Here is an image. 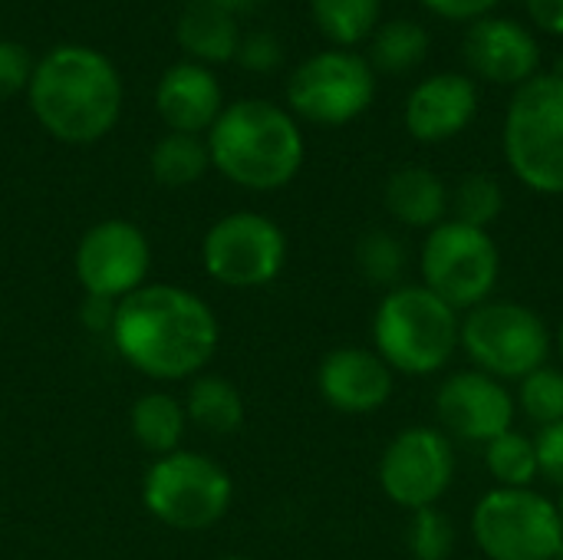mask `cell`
<instances>
[{
  "label": "cell",
  "instance_id": "6da1fadb",
  "mask_svg": "<svg viewBox=\"0 0 563 560\" xmlns=\"http://www.w3.org/2000/svg\"><path fill=\"white\" fill-rule=\"evenodd\" d=\"M115 353L158 383L195 380L218 353L221 327L208 300L178 284H145L122 297L109 327Z\"/></svg>",
  "mask_w": 563,
  "mask_h": 560
},
{
  "label": "cell",
  "instance_id": "7a4b0ae2",
  "mask_svg": "<svg viewBox=\"0 0 563 560\" xmlns=\"http://www.w3.org/2000/svg\"><path fill=\"white\" fill-rule=\"evenodd\" d=\"M36 122L66 145H89L112 132L122 112V79L112 59L82 43L49 50L26 86Z\"/></svg>",
  "mask_w": 563,
  "mask_h": 560
},
{
  "label": "cell",
  "instance_id": "3957f363",
  "mask_svg": "<svg viewBox=\"0 0 563 560\" xmlns=\"http://www.w3.org/2000/svg\"><path fill=\"white\" fill-rule=\"evenodd\" d=\"M211 165L247 191H277L303 168V132L297 119L267 99H238L208 129Z\"/></svg>",
  "mask_w": 563,
  "mask_h": 560
},
{
  "label": "cell",
  "instance_id": "277c9868",
  "mask_svg": "<svg viewBox=\"0 0 563 560\" xmlns=\"http://www.w3.org/2000/svg\"><path fill=\"white\" fill-rule=\"evenodd\" d=\"M462 347V314L422 284L393 287L373 317V350L393 373L432 376Z\"/></svg>",
  "mask_w": 563,
  "mask_h": 560
},
{
  "label": "cell",
  "instance_id": "5b68a950",
  "mask_svg": "<svg viewBox=\"0 0 563 560\" xmlns=\"http://www.w3.org/2000/svg\"><path fill=\"white\" fill-rule=\"evenodd\" d=\"M505 162L538 195H563V69L538 73L515 89L505 129Z\"/></svg>",
  "mask_w": 563,
  "mask_h": 560
},
{
  "label": "cell",
  "instance_id": "8992f818",
  "mask_svg": "<svg viewBox=\"0 0 563 560\" xmlns=\"http://www.w3.org/2000/svg\"><path fill=\"white\" fill-rule=\"evenodd\" d=\"M234 502V482L201 452H172L148 465L142 482L145 512L175 531H205L218 525Z\"/></svg>",
  "mask_w": 563,
  "mask_h": 560
},
{
  "label": "cell",
  "instance_id": "52a82bcc",
  "mask_svg": "<svg viewBox=\"0 0 563 560\" xmlns=\"http://www.w3.org/2000/svg\"><path fill=\"white\" fill-rule=\"evenodd\" d=\"M551 330L544 317L515 300H485L462 317V350L475 370L508 383L548 366Z\"/></svg>",
  "mask_w": 563,
  "mask_h": 560
},
{
  "label": "cell",
  "instance_id": "ba28073f",
  "mask_svg": "<svg viewBox=\"0 0 563 560\" xmlns=\"http://www.w3.org/2000/svg\"><path fill=\"white\" fill-rule=\"evenodd\" d=\"M422 287L459 314L492 300L501 277V254L488 231L445 218L422 241Z\"/></svg>",
  "mask_w": 563,
  "mask_h": 560
},
{
  "label": "cell",
  "instance_id": "9c48e42d",
  "mask_svg": "<svg viewBox=\"0 0 563 560\" xmlns=\"http://www.w3.org/2000/svg\"><path fill=\"white\" fill-rule=\"evenodd\" d=\"M472 538L488 560H554L563 545L558 505L534 488H492L472 512Z\"/></svg>",
  "mask_w": 563,
  "mask_h": 560
},
{
  "label": "cell",
  "instance_id": "30bf717a",
  "mask_svg": "<svg viewBox=\"0 0 563 560\" xmlns=\"http://www.w3.org/2000/svg\"><path fill=\"white\" fill-rule=\"evenodd\" d=\"M201 264L205 274L221 287H267L287 267V234L267 215L231 211L205 231Z\"/></svg>",
  "mask_w": 563,
  "mask_h": 560
},
{
  "label": "cell",
  "instance_id": "8fae6325",
  "mask_svg": "<svg viewBox=\"0 0 563 560\" xmlns=\"http://www.w3.org/2000/svg\"><path fill=\"white\" fill-rule=\"evenodd\" d=\"M373 96L376 73L369 59L343 46L313 53L287 83V102L294 116L327 129L360 119L373 106Z\"/></svg>",
  "mask_w": 563,
  "mask_h": 560
},
{
  "label": "cell",
  "instance_id": "7c38bea8",
  "mask_svg": "<svg viewBox=\"0 0 563 560\" xmlns=\"http://www.w3.org/2000/svg\"><path fill=\"white\" fill-rule=\"evenodd\" d=\"M455 479V446L442 429L409 426L379 459V485L386 498L406 512L435 508Z\"/></svg>",
  "mask_w": 563,
  "mask_h": 560
},
{
  "label": "cell",
  "instance_id": "4fadbf2b",
  "mask_svg": "<svg viewBox=\"0 0 563 560\" xmlns=\"http://www.w3.org/2000/svg\"><path fill=\"white\" fill-rule=\"evenodd\" d=\"M152 267V244L145 231L125 218H106L92 224L73 257V271L86 297L119 304L122 297L145 287Z\"/></svg>",
  "mask_w": 563,
  "mask_h": 560
},
{
  "label": "cell",
  "instance_id": "5bb4252c",
  "mask_svg": "<svg viewBox=\"0 0 563 560\" xmlns=\"http://www.w3.org/2000/svg\"><path fill=\"white\" fill-rule=\"evenodd\" d=\"M515 396L511 389L482 373V370H462L452 373L435 396V416L445 426L449 436L488 446L501 432L515 426Z\"/></svg>",
  "mask_w": 563,
  "mask_h": 560
},
{
  "label": "cell",
  "instance_id": "9a60e30c",
  "mask_svg": "<svg viewBox=\"0 0 563 560\" xmlns=\"http://www.w3.org/2000/svg\"><path fill=\"white\" fill-rule=\"evenodd\" d=\"M465 63L498 86H525L541 73L538 36L511 17H482L465 33Z\"/></svg>",
  "mask_w": 563,
  "mask_h": 560
},
{
  "label": "cell",
  "instance_id": "2e32d148",
  "mask_svg": "<svg viewBox=\"0 0 563 560\" xmlns=\"http://www.w3.org/2000/svg\"><path fill=\"white\" fill-rule=\"evenodd\" d=\"M393 370L376 350L336 347L320 360L317 389L323 403L346 416H369L383 409L393 396Z\"/></svg>",
  "mask_w": 563,
  "mask_h": 560
},
{
  "label": "cell",
  "instance_id": "e0dca14e",
  "mask_svg": "<svg viewBox=\"0 0 563 560\" xmlns=\"http://www.w3.org/2000/svg\"><path fill=\"white\" fill-rule=\"evenodd\" d=\"M478 112V86L465 73H435L406 99V129L416 142H449L472 125Z\"/></svg>",
  "mask_w": 563,
  "mask_h": 560
},
{
  "label": "cell",
  "instance_id": "ac0fdd59",
  "mask_svg": "<svg viewBox=\"0 0 563 560\" xmlns=\"http://www.w3.org/2000/svg\"><path fill=\"white\" fill-rule=\"evenodd\" d=\"M221 109V83L205 63L181 59L168 66L155 86V112L162 116L168 132L201 135L218 122Z\"/></svg>",
  "mask_w": 563,
  "mask_h": 560
},
{
  "label": "cell",
  "instance_id": "d6986e66",
  "mask_svg": "<svg viewBox=\"0 0 563 560\" xmlns=\"http://www.w3.org/2000/svg\"><path fill=\"white\" fill-rule=\"evenodd\" d=\"M389 215L406 228L432 231L449 218V188L445 182L422 165H402L389 175L383 188Z\"/></svg>",
  "mask_w": 563,
  "mask_h": 560
},
{
  "label": "cell",
  "instance_id": "ffe728a7",
  "mask_svg": "<svg viewBox=\"0 0 563 560\" xmlns=\"http://www.w3.org/2000/svg\"><path fill=\"white\" fill-rule=\"evenodd\" d=\"M178 43L185 53L195 56V63H228L238 56L241 33L234 23V13L208 3V0H191L185 13L178 17Z\"/></svg>",
  "mask_w": 563,
  "mask_h": 560
},
{
  "label": "cell",
  "instance_id": "44dd1931",
  "mask_svg": "<svg viewBox=\"0 0 563 560\" xmlns=\"http://www.w3.org/2000/svg\"><path fill=\"white\" fill-rule=\"evenodd\" d=\"M185 416L208 436H234L244 426V396L231 380L201 373L188 386Z\"/></svg>",
  "mask_w": 563,
  "mask_h": 560
},
{
  "label": "cell",
  "instance_id": "7402d4cb",
  "mask_svg": "<svg viewBox=\"0 0 563 560\" xmlns=\"http://www.w3.org/2000/svg\"><path fill=\"white\" fill-rule=\"evenodd\" d=\"M185 429H188L185 403H178L172 393H145L129 409V432H132V439L145 452H152L155 459L178 452L181 439H185Z\"/></svg>",
  "mask_w": 563,
  "mask_h": 560
},
{
  "label": "cell",
  "instance_id": "603a6c76",
  "mask_svg": "<svg viewBox=\"0 0 563 560\" xmlns=\"http://www.w3.org/2000/svg\"><path fill=\"white\" fill-rule=\"evenodd\" d=\"M369 66L373 73L406 76L429 56V33L416 20H389L369 36Z\"/></svg>",
  "mask_w": 563,
  "mask_h": 560
},
{
  "label": "cell",
  "instance_id": "cb8c5ba5",
  "mask_svg": "<svg viewBox=\"0 0 563 560\" xmlns=\"http://www.w3.org/2000/svg\"><path fill=\"white\" fill-rule=\"evenodd\" d=\"M148 168H152V178L158 185H165V188H188V185L201 182L205 172L211 168L208 142L201 135L168 132V135H162L152 145Z\"/></svg>",
  "mask_w": 563,
  "mask_h": 560
},
{
  "label": "cell",
  "instance_id": "d4e9b609",
  "mask_svg": "<svg viewBox=\"0 0 563 560\" xmlns=\"http://www.w3.org/2000/svg\"><path fill=\"white\" fill-rule=\"evenodd\" d=\"M310 10L320 33L330 43L350 50L353 43L373 36V30L379 26L383 0H310Z\"/></svg>",
  "mask_w": 563,
  "mask_h": 560
},
{
  "label": "cell",
  "instance_id": "484cf974",
  "mask_svg": "<svg viewBox=\"0 0 563 560\" xmlns=\"http://www.w3.org/2000/svg\"><path fill=\"white\" fill-rule=\"evenodd\" d=\"M485 465L492 479L498 482V488H531L534 479L541 475L534 439L515 429L501 432L498 439L485 446Z\"/></svg>",
  "mask_w": 563,
  "mask_h": 560
},
{
  "label": "cell",
  "instance_id": "4316f807",
  "mask_svg": "<svg viewBox=\"0 0 563 560\" xmlns=\"http://www.w3.org/2000/svg\"><path fill=\"white\" fill-rule=\"evenodd\" d=\"M505 211V188L498 178L472 172L449 191V215L452 221H462L468 228L488 231Z\"/></svg>",
  "mask_w": 563,
  "mask_h": 560
},
{
  "label": "cell",
  "instance_id": "83f0119b",
  "mask_svg": "<svg viewBox=\"0 0 563 560\" xmlns=\"http://www.w3.org/2000/svg\"><path fill=\"white\" fill-rule=\"evenodd\" d=\"M406 261H409V251L393 231L373 228L356 244V264H360L363 277L376 287H389V290L399 287V281L406 274Z\"/></svg>",
  "mask_w": 563,
  "mask_h": 560
},
{
  "label": "cell",
  "instance_id": "f1b7e54d",
  "mask_svg": "<svg viewBox=\"0 0 563 560\" xmlns=\"http://www.w3.org/2000/svg\"><path fill=\"white\" fill-rule=\"evenodd\" d=\"M515 406L531 419L538 429L563 422V370L558 366H541L518 380V399Z\"/></svg>",
  "mask_w": 563,
  "mask_h": 560
},
{
  "label": "cell",
  "instance_id": "f546056e",
  "mask_svg": "<svg viewBox=\"0 0 563 560\" xmlns=\"http://www.w3.org/2000/svg\"><path fill=\"white\" fill-rule=\"evenodd\" d=\"M406 541L416 560H449L455 551V525L442 508H422L412 512Z\"/></svg>",
  "mask_w": 563,
  "mask_h": 560
},
{
  "label": "cell",
  "instance_id": "4dcf8cb0",
  "mask_svg": "<svg viewBox=\"0 0 563 560\" xmlns=\"http://www.w3.org/2000/svg\"><path fill=\"white\" fill-rule=\"evenodd\" d=\"M33 56L13 43V40H0V99H10L16 92H23L30 86L33 76Z\"/></svg>",
  "mask_w": 563,
  "mask_h": 560
},
{
  "label": "cell",
  "instance_id": "1f68e13d",
  "mask_svg": "<svg viewBox=\"0 0 563 560\" xmlns=\"http://www.w3.org/2000/svg\"><path fill=\"white\" fill-rule=\"evenodd\" d=\"M238 59L251 69V73H274L284 59V50H280V40L267 30H257V33H247L241 36V46H238Z\"/></svg>",
  "mask_w": 563,
  "mask_h": 560
},
{
  "label": "cell",
  "instance_id": "d6a6232c",
  "mask_svg": "<svg viewBox=\"0 0 563 560\" xmlns=\"http://www.w3.org/2000/svg\"><path fill=\"white\" fill-rule=\"evenodd\" d=\"M534 449H538V469H541V475L563 488V422L538 429Z\"/></svg>",
  "mask_w": 563,
  "mask_h": 560
},
{
  "label": "cell",
  "instance_id": "836d02e7",
  "mask_svg": "<svg viewBox=\"0 0 563 560\" xmlns=\"http://www.w3.org/2000/svg\"><path fill=\"white\" fill-rule=\"evenodd\" d=\"M501 0H422L426 10H432L442 20H455V23H475L482 17H488Z\"/></svg>",
  "mask_w": 563,
  "mask_h": 560
},
{
  "label": "cell",
  "instance_id": "e575fe53",
  "mask_svg": "<svg viewBox=\"0 0 563 560\" xmlns=\"http://www.w3.org/2000/svg\"><path fill=\"white\" fill-rule=\"evenodd\" d=\"M534 26H541L551 36H563V0H525Z\"/></svg>",
  "mask_w": 563,
  "mask_h": 560
},
{
  "label": "cell",
  "instance_id": "d590c367",
  "mask_svg": "<svg viewBox=\"0 0 563 560\" xmlns=\"http://www.w3.org/2000/svg\"><path fill=\"white\" fill-rule=\"evenodd\" d=\"M208 3H214V7H221V10H228V13H241V10L254 7L257 0H208Z\"/></svg>",
  "mask_w": 563,
  "mask_h": 560
},
{
  "label": "cell",
  "instance_id": "8d00e7d4",
  "mask_svg": "<svg viewBox=\"0 0 563 560\" xmlns=\"http://www.w3.org/2000/svg\"><path fill=\"white\" fill-rule=\"evenodd\" d=\"M554 347H558V356H561V363H563V320H561V330H558V340H554Z\"/></svg>",
  "mask_w": 563,
  "mask_h": 560
},
{
  "label": "cell",
  "instance_id": "74e56055",
  "mask_svg": "<svg viewBox=\"0 0 563 560\" xmlns=\"http://www.w3.org/2000/svg\"><path fill=\"white\" fill-rule=\"evenodd\" d=\"M554 505H558V515H561V525H563V488H561V498H558Z\"/></svg>",
  "mask_w": 563,
  "mask_h": 560
},
{
  "label": "cell",
  "instance_id": "f35d334b",
  "mask_svg": "<svg viewBox=\"0 0 563 560\" xmlns=\"http://www.w3.org/2000/svg\"><path fill=\"white\" fill-rule=\"evenodd\" d=\"M218 560H251V558H238V554H228V558H218Z\"/></svg>",
  "mask_w": 563,
  "mask_h": 560
},
{
  "label": "cell",
  "instance_id": "ab89813d",
  "mask_svg": "<svg viewBox=\"0 0 563 560\" xmlns=\"http://www.w3.org/2000/svg\"><path fill=\"white\" fill-rule=\"evenodd\" d=\"M554 560H563V545H561V548H558V554H554Z\"/></svg>",
  "mask_w": 563,
  "mask_h": 560
}]
</instances>
